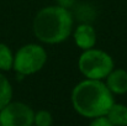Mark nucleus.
Wrapping results in <instances>:
<instances>
[{
    "label": "nucleus",
    "instance_id": "f257e3e1",
    "mask_svg": "<svg viewBox=\"0 0 127 126\" xmlns=\"http://www.w3.org/2000/svg\"><path fill=\"white\" fill-rule=\"evenodd\" d=\"M74 110L85 119H94L106 115L115 103L114 94L102 81L88 79L77 84L70 95Z\"/></svg>",
    "mask_w": 127,
    "mask_h": 126
},
{
    "label": "nucleus",
    "instance_id": "f03ea898",
    "mask_svg": "<svg viewBox=\"0 0 127 126\" xmlns=\"http://www.w3.org/2000/svg\"><path fill=\"white\" fill-rule=\"evenodd\" d=\"M74 19L68 7L51 5L41 9L32 24L35 36L43 43L57 44L65 41L73 31Z\"/></svg>",
    "mask_w": 127,
    "mask_h": 126
},
{
    "label": "nucleus",
    "instance_id": "7ed1b4c3",
    "mask_svg": "<svg viewBox=\"0 0 127 126\" xmlns=\"http://www.w3.org/2000/svg\"><path fill=\"white\" fill-rule=\"evenodd\" d=\"M78 68L88 79L104 81L115 68V63L107 52L93 47L83 51L78 59Z\"/></svg>",
    "mask_w": 127,
    "mask_h": 126
},
{
    "label": "nucleus",
    "instance_id": "20e7f679",
    "mask_svg": "<svg viewBox=\"0 0 127 126\" xmlns=\"http://www.w3.org/2000/svg\"><path fill=\"white\" fill-rule=\"evenodd\" d=\"M47 62V51L41 44L27 43L14 54L12 69L20 76H31L40 72Z\"/></svg>",
    "mask_w": 127,
    "mask_h": 126
},
{
    "label": "nucleus",
    "instance_id": "39448f33",
    "mask_svg": "<svg viewBox=\"0 0 127 126\" xmlns=\"http://www.w3.org/2000/svg\"><path fill=\"white\" fill-rule=\"evenodd\" d=\"M35 111L21 101H10L0 109L1 126H31L33 125Z\"/></svg>",
    "mask_w": 127,
    "mask_h": 126
},
{
    "label": "nucleus",
    "instance_id": "423d86ee",
    "mask_svg": "<svg viewBox=\"0 0 127 126\" xmlns=\"http://www.w3.org/2000/svg\"><path fill=\"white\" fill-rule=\"evenodd\" d=\"M74 42L80 49H89L96 44V31L89 24H80L77 26L74 34Z\"/></svg>",
    "mask_w": 127,
    "mask_h": 126
},
{
    "label": "nucleus",
    "instance_id": "0eeeda50",
    "mask_svg": "<svg viewBox=\"0 0 127 126\" xmlns=\"http://www.w3.org/2000/svg\"><path fill=\"white\" fill-rule=\"evenodd\" d=\"M105 84L112 94L122 95L127 93V71L122 68H114L105 78Z\"/></svg>",
    "mask_w": 127,
    "mask_h": 126
},
{
    "label": "nucleus",
    "instance_id": "6e6552de",
    "mask_svg": "<svg viewBox=\"0 0 127 126\" xmlns=\"http://www.w3.org/2000/svg\"><path fill=\"white\" fill-rule=\"evenodd\" d=\"M106 116L112 126H127V106L121 103H114Z\"/></svg>",
    "mask_w": 127,
    "mask_h": 126
},
{
    "label": "nucleus",
    "instance_id": "1a4fd4ad",
    "mask_svg": "<svg viewBox=\"0 0 127 126\" xmlns=\"http://www.w3.org/2000/svg\"><path fill=\"white\" fill-rule=\"evenodd\" d=\"M14 64V53L10 47L5 43L0 42V71L7 72L12 69Z\"/></svg>",
    "mask_w": 127,
    "mask_h": 126
},
{
    "label": "nucleus",
    "instance_id": "9d476101",
    "mask_svg": "<svg viewBox=\"0 0 127 126\" xmlns=\"http://www.w3.org/2000/svg\"><path fill=\"white\" fill-rule=\"evenodd\" d=\"M12 99V86L9 79L0 73V109H2L6 104H9Z\"/></svg>",
    "mask_w": 127,
    "mask_h": 126
},
{
    "label": "nucleus",
    "instance_id": "9b49d317",
    "mask_svg": "<svg viewBox=\"0 0 127 126\" xmlns=\"http://www.w3.org/2000/svg\"><path fill=\"white\" fill-rule=\"evenodd\" d=\"M33 124L37 126H51L53 124V116L48 110H38L35 113Z\"/></svg>",
    "mask_w": 127,
    "mask_h": 126
},
{
    "label": "nucleus",
    "instance_id": "f8f14e48",
    "mask_svg": "<svg viewBox=\"0 0 127 126\" xmlns=\"http://www.w3.org/2000/svg\"><path fill=\"white\" fill-rule=\"evenodd\" d=\"M90 125L91 126H112L106 115H102V116H97V118L91 119Z\"/></svg>",
    "mask_w": 127,
    "mask_h": 126
}]
</instances>
